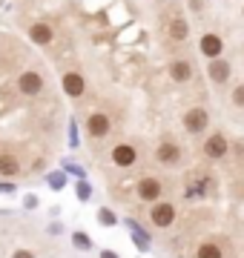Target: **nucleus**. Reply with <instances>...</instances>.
<instances>
[{
    "mask_svg": "<svg viewBox=\"0 0 244 258\" xmlns=\"http://www.w3.org/2000/svg\"><path fill=\"white\" fill-rule=\"evenodd\" d=\"M175 218H178V210H175L169 201H155L150 207V224H152V227H158V230L172 227Z\"/></svg>",
    "mask_w": 244,
    "mask_h": 258,
    "instance_id": "nucleus-1",
    "label": "nucleus"
},
{
    "mask_svg": "<svg viewBox=\"0 0 244 258\" xmlns=\"http://www.w3.org/2000/svg\"><path fill=\"white\" fill-rule=\"evenodd\" d=\"M207 126H210V112L204 106H193L184 112V129L190 135H201V132H207Z\"/></svg>",
    "mask_w": 244,
    "mask_h": 258,
    "instance_id": "nucleus-2",
    "label": "nucleus"
},
{
    "mask_svg": "<svg viewBox=\"0 0 244 258\" xmlns=\"http://www.w3.org/2000/svg\"><path fill=\"white\" fill-rule=\"evenodd\" d=\"M135 195H138V201H144V204H155V201H161V195H164V184H161L158 178L147 175V178L138 181Z\"/></svg>",
    "mask_w": 244,
    "mask_h": 258,
    "instance_id": "nucleus-3",
    "label": "nucleus"
},
{
    "mask_svg": "<svg viewBox=\"0 0 244 258\" xmlns=\"http://www.w3.org/2000/svg\"><path fill=\"white\" fill-rule=\"evenodd\" d=\"M18 92L26 95V98H35V95L43 92V75L35 72V69H26V72L18 75Z\"/></svg>",
    "mask_w": 244,
    "mask_h": 258,
    "instance_id": "nucleus-4",
    "label": "nucleus"
},
{
    "mask_svg": "<svg viewBox=\"0 0 244 258\" xmlns=\"http://www.w3.org/2000/svg\"><path fill=\"white\" fill-rule=\"evenodd\" d=\"M201 152H204V158H210V161H221V158L230 155V141H227L221 132H213V135L204 141Z\"/></svg>",
    "mask_w": 244,
    "mask_h": 258,
    "instance_id": "nucleus-5",
    "label": "nucleus"
},
{
    "mask_svg": "<svg viewBox=\"0 0 244 258\" xmlns=\"http://www.w3.org/2000/svg\"><path fill=\"white\" fill-rule=\"evenodd\" d=\"M181 158H184V152H181V147L175 144V141H161L158 147H155V161L164 166H178Z\"/></svg>",
    "mask_w": 244,
    "mask_h": 258,
    "instance_id": "nucleus-6",
    "label": "nucleus"
},
{
    "mask_svg": "<svg viewBox=\"0 0 244 258\" xmlns=\"http://www.w3.org/2000/svg\"><path fill=\"white\" fill-rule=\"evenodd\" d=\"M86 132H89V138H95V141L106 138V135L112 132V120H109V115H106V112H92V115L86 118Z\"/></svg>",
    "mask_w": 244,
    "mask_h": 258,
    "instance_id": "nucleus-7",
    "label": "nucleus"
},
{
    "mask_svg": "<svg viewBox=\"0 0 244 258\" xmlns=\"http://www.w3.org/2000/svg\"><path fill=\"white\" fill-rule=\"evenodd\" d=\"M216 189V181L207 175V172H193L187 181V189H184V195L187 198H198V195H207Z\"/></svg>",
    "mask_w": 244,
    "mask_h": 258,
    "instance_id": "nucleus-8",
    "label": "nucleus"
},
{
    "mask_svg": "<svg viewBox=\"0 0 244 258\" xmlns=\"http://www.w3.org/2000/svg\"><path fill=\"white\" fill-rule=\"evenodd\" d=\"M112 164L115 166H121V169H130L132 164H135V161H138V149L132 147V144H127V141H124V144H115L112 147Z\"/></svg>",
    "mask_w": 244,
    "mask_h": 258,
    "instance_id": "nucleus-9",
    "label": "nucleus"
},
{
    "mask_svg": "<svg viewBox=\"0 0 244 258\" xmlns=\"http://www.w3.org/2000/svg\"><path fill=\"white\" fill-rule=\"evenodd\" d=\"M198 46H201V55L210 57V60H216V57L224 55V40H221L216 32H204L201 40H198Z\"/></svg>",
    "mask_w": 244,
    "mask_h": 258,
    "instance_id": "nucleus-10",
    "label": "nucleus"
},
{
    "mask_svg": "<svg viewBox=\"0 0 244 258\" xmlns=\"http://www.w3.org/2000/svg\"><path fill=\"white\" fill-rule=\"evenodd\" d=\"M60 86H64V92L69 95V98H81V95L86 92V78L81 72H64Z\"/></svg>",
    "mask_w": 244,
    "mask_h": 258,
    "instance_id": "nucleus-11",
    "label": "nucleus"
},
{
    "mask_svg": "<svg viewBox=\"0 0 244 258\" xmlns=\"http://www.w3.org/2000/svg\"><path fill=\"white\" fill-rule=\"evenodd\" d=\"M124 224H127V230L132 232V244H135V249H138V252H150V232L144 230L135 218H127Z\"/></svg>",
    "mask_w": 244,
    "mask_h": 258,
    "instance_id": "nucleus-12",
    "label": "nucleus"
},
{
    "mask_svg": "<svg viewBox=\"0 0 244 258\" xmlns=\"http://www.w3.org/2000/svg\"><path fill=\"white\" fill-rule=\"evenodd\" d=\"M207 75H210V81L213 83H227L230 81V75H233V66H230V60H224V57H216V60H210Z\"/></svg>",
    "mask_w": 244,
    "mask_h": 258,
    "instance_id": "nucleus-13",
    "label": "nucleus"
},
{
    "mask_svg": "<svg viewBox=\"0 0 244 258\" xmlns=\"http://www.w3.org/2000/svg\"><path fill=\"white\" fill-rule=\"evenodd\" d=\"M29 40L38 43V46H49L55 40V29L49 26V23H32L29 26Z\"/></svg>",
    "mask_w": 244,
    "mask_h": 258,
    "instance_id": "nucleus-14",
    "label": "nucleus"
},
{
    "mask_svg": "<svg viewBox=\"0 0 244 258\" xmlns=\"http://www.w3.org/2000/svg\"><path fill=\"white\" fill-rule=\"evenodd\" d=\"M169 78H172V81L175 83H187L190 78H193V63H190V60H172V63H169Z\"/></svg>",
    "mask_w": 244,
    "mask_h": 258,
    "instance_id": "nucleus-15",
    "label": "nucleus"
},
{
    "mask_svg": "<svg viewBox=\"0 0 244 258\" xmlns=\"http://www.w3.org/2000/svg\"><path fill=\"white\" fill-rule=\"evenodd\" d=\"M18 172H20L18 158L12 152H0V178H15Z\"/></svg>",
    "mask_w": 244,
    "mask_h": 258,
    "instance_id": "nucleus-16",
    "label": "nucleus"
},
{
    "mask_svg": "<svg viewBox=\"0 0 244 258\" xmlns=\"http://www.w3.org/2000/svg\"><path fill=\"white\" fill-rule=\"evenodd\" d=\"M196 258H224V249L218 241H201L196 247Z\"/></svg>",
    "mask_w": 244,
    "mask_h": 258,
    "instance_id": "nucleus-17",
    "label": "nucleus"
},
{
    "mask_svg": "<svg viewBox=\"0 0 244 258\" xmlns=\"http://www.w3.org/2000/svg\"><path fill=\"white\" fill-rule=\"evenodd\" d=\"M167 32H169L172 40H187L190 37V26H187V20L184 18H172L169 20V26H167Z\"/></svg>",
    "mask_w": 244,
    "mask_h": 258,
    "instance_id": "nucleus-18",
    "label": "nucleus"
},
{
    "mask_svg": "<svg viewBox=\"0 0 244 258\" xmlns=\"http://www.w3.org/2000/svg\"><path fill=\"white\" fill-rule=\"evenodd\" d=\"M72 247L81 249V252H89V249H92V238H89L84 230H78V232H72Z\"/></svg>",
    "mask_w": 244,
    "mask_h": 258,
    "instance_id": "nucleus-19",
    "label": "nucleus"
},
{
    "mask_svg": "<svg viewBox=\"0 0 244 258\" xmlns=\"http://www.w3.org/2000/svg\"><path fill=\"white\" fill-rule=\"evenodd\" d=\"M98 224H101V227H118V215H115L109 207H101V210H98Z\"/></svg>",
    "mask_w": 244,
    "mask_h": 258,
    "instance_id": "nucleus-20",
    "label": "nucleus"
},
{
    "mask_svg": "<svg viewBox=\"0 0 244 258\" xmlns=\"http://www.w3.org/2000/svg\"><path fill=\"white\" fill-rule=\"evenodd\" d=\"M46 184L52 186V189H64V186H66V172H64V169L49 172V175H46Z\"/></svg>",
    "mask_w": 244,
    "mask_h": 258,
    "instance_id": "nucleus-21",
    "label": "nucleus"
},
{
    "mask_svg": "<svg viewBox=\"0 0 244 258\" xmlns=\"http://www.w3.org/2000/svg\"><path fill=\"white\" fill-rule=\"evenodd\" d=\"M64 172L66 175H75L78 181H86V169L81 164H75V161H64Z\"/></svg>",
    "mask_w": 244,
    "mask_h": 258,
    "instance_id": "nucleus-22",
    "label": "nucleus"
},
{
    "mask_svg": "<svg viewBox=\"0 0 244 258\" xmlns=\"http://www.w3.org/2000/svg\"><path fill=\"white\" fill-rule=\"evenodd\" d=\"M75 195H78V201H89V198H92V184H89V181H78Z\"/></svg>",
    "mask_w": 244,
    "mask_h": 258,
    "instance_id": "nucleus-23",
    "label": "nucleus"
},
{
    "mask_svg": "<svg viewBox=\"0 0 244 258\" xmlns=\"http://www.w3.org/2000/svg\"><path fill=\"white\" fill-rule=\"evenodd\" d=\"M233 106L244 109V83H238V86L233 89Z\"/></svg>",
    "mask_w": 244,
    "mask_h": 258,
    "instance_id": "nucleus-24",
    "label": "nucleus"
},
{
    "mask_svg": "<svg viewBox=\"0 0 244 258\" xmlns=\"http://www.w3.org/2000/svg\"><path fill=\"white\" fill-rule=\"evenodd\" d=\"M38 204H40L38 195H32V192L23 195V210H38Z\"/></svg>",
    "mask_w": 244,
    "mask_h": 258,
    "instance_id": "nucleus-25",
    "label": "nucleus"
},
{
    "mask_svg": "<svg viewBox=\"0 0 244 258\" xmlns=\"http://www.w3.org/2000/svg\"><path fill=\"white\" fill-rule=\"evenodd\" d=\"M15 192H18L15 181H0V195H15Z\"/></svg>",
    "mask_w": 244,
    "mask_h": 258,
    "instance_id": "nucleus-26",
    "label": "nucleus"
},
{
    "mask_svg": "<svg viewBox=\"0 0 244 258\" xmlns=\"http://www.w3.org/2000/svg\"><path fill=\"white\" fill-rule=\"evenodd\" d=\"M69 147L78 149V126L75 123H69Z\"/></svg>",
    "mask_w": 244,
    "mask_h": 258,
    "instance_id": "nucleus-27",
    "label": "nucleus"
},
{
    "mask_svg": "<svg viewBox=\"0 0 244 258\" xmlns=\"http://www.w3.org/2000/svg\"><path fill=\"white\" fill-rule=\"evenodd\" d=\"M46 232H49V235H60V232H64V224H60V221H52V224L46 227Z\"/></svg>",
    "mask_w": 244,
    "mask_h": 258,
    "instance_id": "nucleus-28",
    "label": "nucleus"
},
{
    "mask_svg": "<svg viewBox=\"0 0 244 258\" xmlns=\"http://www.w3.org/2000/svg\"><path fill=\"white\" fill-rule=\"evenodd\" d=\"M12 258H35V252H32V249H15Z\"/></svg>",
    "mask_w": 244,
    "mask_h": 258,
    "instance_id": "nucleus-29",
    "label": "nucleus"
},
{
    "mask_svg": "<svg viewBox=\"0 0 244 258\" xmlns=\"http://www.w3.org/2000/svg\"><path fill=\"white\" fill-rule=\"evenodd\" d=\"M101 258H121L115 249H101Z\"/></svg>",
    "mask_w": 244,
    "mask_h": 258,
    "instance_id": "nucleus-30",
    "label": "nucleus"
},
{
    "mask_svg": "<svg viewBox=\"0 0 244 258\" xmlns=\"http://www.w3.org/2000/svg\"><path fill=\"white\" fill-rule=\"evenodd\" d=\"M190 9H193V12H201V0H190Z\"/></svg>",
    "mask_w": 244,
    "mask_h": 258,
    "instance_id": "nucleus-31",
    "label": "nucleus"
}]
</instances>
